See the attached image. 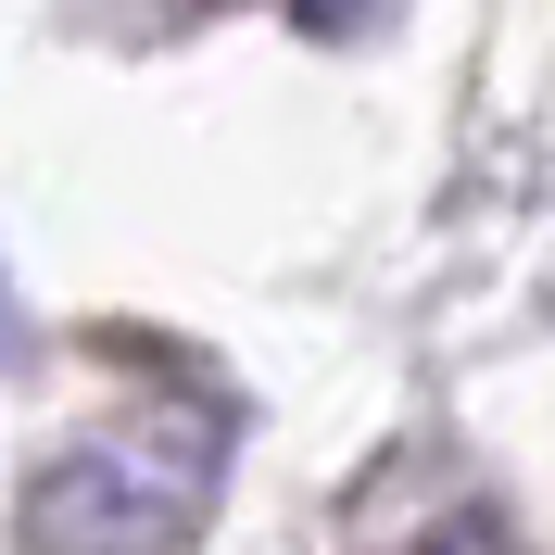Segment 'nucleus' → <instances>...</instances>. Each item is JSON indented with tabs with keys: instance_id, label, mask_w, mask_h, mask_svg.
Returning a JSON list of instances; mask_svg holds the SVG:
<instances>
[{
	"instance_id": "obj_1",
	"label": "nucleus",
	"mask_w": 555,
	"mask_h": 555,
	"mask_svg": "<svg viewBox=\"0 0 555 555\" xmlns=\"http://www.w3.org/2000/svg\"><path fill=\"white\" fill-rule=\"evenodd\" d=\"M203 480H215V454L152 467L139 442H89V454H64L51 480H26V543L38 555H152V543L190 530Z\"/></svg>"
},
{
	"instance_id": "obj_2",
	"label": "nucleus",
	"mask_w": 555,
	"mask_h": 555,
	"mask_svg": "<svg viewBox=\"0 0 555 555\" xmlns=\"http://www.w3.org/2000/svg\"><path fill=\"white\" fill-rule=\"evenodd\" d=\"M416 555H530V543H518L505 518H492V505H467V518H442V530H429Z\"/></svg>"
}]
</instances>
